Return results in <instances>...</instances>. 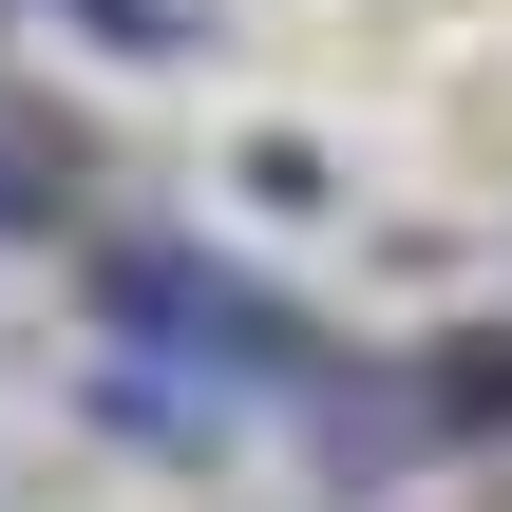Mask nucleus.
<instances>
[{
    "label": "nucleus",
    "instance_id": "f03ea898",
    "mask_svg": "<svg viewBox=\"0 0 512 512\" xmlns=\"http://www.w3.org/2000/svg\"><path fill=\"white\" fill-rule=\"evenodd\" d=\"M57 19H95L114 57H190V0H57Z\"/></svg>",
    "mask_w": 512,
    "mask_h": 512
},
{
    "label": "nucleus",
    "instance_id": "7ed1b4c3",
    "mask_svg": "<svg viewBox=\"0 0 512 512\" xmlns=\"http://www.w3.org/2000/svg\"><path fill=\"white\" fill-rule=\"evenodd\" d=\"M19 209H57V152H38V133L0 114V228H19Z\"/></svg>",
    "mask_w": 512,
    "mask_h": 512
},
{
    "label": "nucleus",
    "instance_id": "f257e3e1",
    "mask_svg": "<svg viewBox=\"0 0 512 512\" xmlns=\"http://www.w3.org/2000/svg\"><path fill=\"white\" fill-rule=\"evenodd\" d=\"M95 304H114L133 342H190V361H266V342H285L247 285H209V266H171V247H114V266H95Z\"/></svg>",
    "mask_w": 512,
    "mask_h": 512
}]
</instances>
